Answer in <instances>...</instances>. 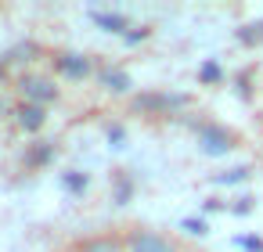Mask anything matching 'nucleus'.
Segmentation results:
<instances>
[{
  "instance_id": "nucleus-1",
  "label": "nucleus",
  "mask_w": 263,
  "mask_h": 252,
  "mask_svg": "<svg viewBox=\"0 0 263 252\" xmlns=\"http://www.w3.org/2000/svg\"><path fill=\"white\" fill-rule=\"evenodd\" d=\"M126 252H180V245L159 230H134L126 241Z\"/></svg>"
},
{
  "instance_id": "nucleus-2",
  "label": "nucleus",
  "mask_w": 263,
  "mask_h": 252,
  "mask_svg": "<svg viewBox=\"0 0 263 252\" xmlns=\"http://www.w3.org/2000/svg\"><path fill=\"white\" fill-rule=\"evenodd\" d=\"M69 252H126V245H123L116 234H94V238L76 241Z\"/></svg>"
},
{
  "instance_id": "nucleus-3",
  "label": "nucleus",
  "mask_w": 263,
  "mask_h": 252,
  "mask_svg": "<svg viewBox=\"0 0 263 252\" xmlns=\"http://www.w3.org/2000/svg\"><path fill=\"white\" fill-rule=\"evenodd\" d=\"M22 94H26L29 101H40V105H44V101H51L58 90H54V83L44 80V76H26V80H22Z\"/></svg>"
},
{
  "instance_id": "nucleus-4",
  "label": "nucleus",
  "mask_w": 263,
  "mask_h": 252,
  "mask_svg": "<svg viewBox=\"0 0 263 252\" xmlns=\"http://www.w3.org/2000/svg\"><path fill=\"white\" fill-rule=\"evenodd\" d=\"M202 141H205V151H227L231 148V133H223L216 126H202Z\"/></svg>"
},
{
  "instance_id": "nucleus-5",
  "label": "nucleus",
  "mask_w": 263,
  "mask_h": 252,
  "mask_svg": "<svg viewBox=\"0 0 263 252\" xmlns=\"http://www.w3.org/2000/svg\"><path fill=\"white\" fill-rule=\"evenodd\" d=\"M58 65H62L69 76H87V69H90V65H87V58H80V54H62V58H58Z\"/></svg>"
},
{
  "instance_id": "nucleus-6",
  "label": "nucleus",
  "mask_w": 263,
  "mask_h": 252,
  "mask_svg": "<svg viewBox=\"0 0 263 252\" xmlns=\"http://www.w3.org/2000/svg\"><path fill=\"white\" fill-rule=\"evenodd\" d=\"M22 126H40V108H36V105L22 108Z\"/></svg>"
}]
</instances>
